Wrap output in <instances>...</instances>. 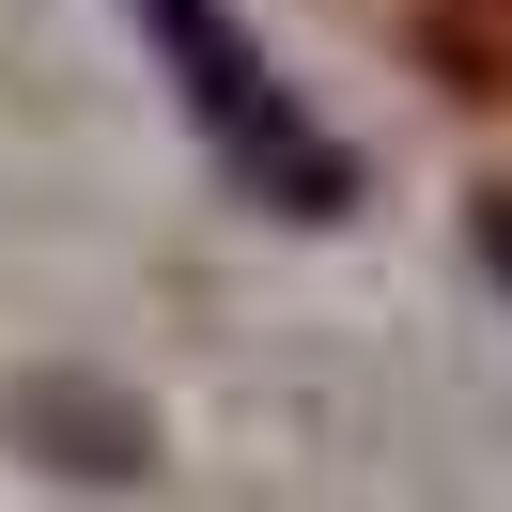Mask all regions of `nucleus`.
<instances>
[{
	"mask_svg": "<svg viewBox=\"0 0 512 512\" xmlns=\"http://www.w3.org/2000/svg\"><path fill=\"white\" fill-rule=\"evenodd\" d=\"M497 280H512V233H497Z\"/></svg>",
	"mask_w": 512,
	"mask_h": 512,
	"instance_id": "2",
	"label": "nucleus"
},
{
	"mask_svg": "<svg viewBox=\"0 0 512 512\" xmlns=\"http://www.w3.org/2000/svg\"><path fill=\"white\" fill-rule=\"evenodd\" d=\"M125 16H140V47H156L171 109H187V140H202L249 202H280V218H342V202H357V156L295 109V78L249 47L233 0H125Z\"/></svg>",
	"mask_w": 512,
	"mask_h": 512,
	"instance_id": "1",
	"label": "nucleus"
}]
</instances>
